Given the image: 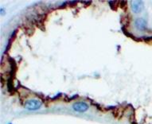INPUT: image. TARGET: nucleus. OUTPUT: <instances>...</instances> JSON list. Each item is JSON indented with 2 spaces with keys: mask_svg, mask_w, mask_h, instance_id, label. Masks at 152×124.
<instances>
[{
  "mask_svg": "<svg viewBox=\"0 0 152 124\" xmlns=\"http://www.w3.org/2000/svg\"><path fill=\"white\" fill-rule=\"evenodd\" d=\"M41 106H42V103L39 100H37V99H30V100H28L25 104L26 108H27L29 110H32V111L39 109Z\"/></svg>",
  "mask_w": 152,
  "mask_h": 124,
  "instance_id": "obj_1",
  "label": "nucleus"
},
{
  "mask_svg": "<svg viewBox=\"0 0 152 124\" xmlns=\"http://www.w3.org/2000/svg\"><path fill=\"white\" fill-rule=\"evenodd\" d=\"M132 9L135 13H140L143 9L142 1H134L132 3Z\"/></svg>",
  "mask_w": 152,
  "mask_h": 124,
  "instance_id": "obj_4",
  "label": "nucleus"
},
{
  "mask_svg": "<svg viewBox=\"0 0 152 124\" xmlns=\"http://www.w3.org/2000/svg\"><path fill=\"white\" fill-rule=\"evenodd\" d=\"M72 107L76 112H85L88 109V105L85 104V102H77L72 105Z\"/></svg>",
  "mask_w": 152,
  "mask_h": 124,
  "instance_id": "obj_2",
  "label": "nucleus"
},
{
  "mask_svg": "<svg viewBox=\"0 0 152 124\" xmlns=\"http://www.w3.org/2000/svg\"><path fill=\"white\" fill-rule=\"evenodd\" d=\"M135 26L137 30L143 31L147 29V21L142 18H137L135 22Z\"/></svg>",
  "mask_w": 152,
  "mask_h": 124,
  "instance_id": "obj_3",
  "label": "nucleus"
}]
</instances>
